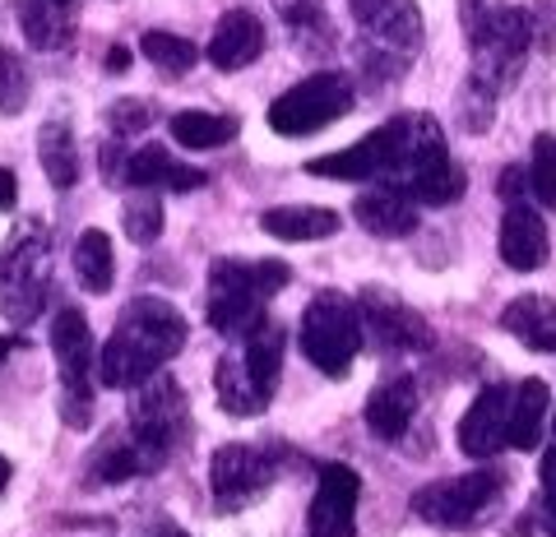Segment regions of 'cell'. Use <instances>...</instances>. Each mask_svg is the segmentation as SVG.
Returning <instances> with one entry per match:
<instances>
[{
    "label": "cell",
    "instance_id": "obj_3",
    "mask_svg": "<svg viewBox=\"0 0 556 537\" xmlns=\"http://www.w3.org/2000/svg\"><path fill=\"white\" fill-rule=\"evenodd\" d=\"M533 47V28L529 14L515 5H492L486 14H478L473 24V89L482 98L506 93L519 79Z\"/></svg>",
    "mask_w": 556,
    "mask_h": 537
},
{
    "label": "cell",
    "instance_id": "obj_31",
    "mask_svg": "<svg viewBox=\"0 0 556 537\" xmlns=\"http://www.w3.org/2000/svg\"><path fill=\"white\" fill-rule=\"evenodd\" d=\"M121 218H126V236L135 246H153V241L163 236V204H159V195H149V190H135Z\"/></svg>",
    "mask_w": 556,
    "mask_h": 537
},
{
    "label": "cell",
    "instance_id": "obj_16",
    "mask_svg": "<svg viewBox=\"0 0 556 537\" xmlns=\"http://www.w3.org/2000/svg\"><path fill=\"white\" fill-rule=\"evenodd\" d=\"M260 51H265V24L251 10H228L208 38V61L218 71H247L260 61Z\"/></svg>",
    "mask_w": 556,
    "mask_h": 537
},
{
    "label": "cell",
    "instance_id": "obj_12",
    "mask_svg": "<svg viewBox=\"0 0 556 537\" xmlns=\"http://www.w3.org/2000/svg\"><path fill=\"white\" fill-rule=\"evenodd\" d=\"M357 496L362 477L348 463H325L316 496H311V537H353L357 524Z\"/></svg>",
    "mask_w": 556,
    "mask_h": 537
},
{
    "label": "cell",
    "instance_id": "obj_42",
    "mask_svg": "<svg viewBox=\"0 0 556 537\" xmlns=\"http://www.w3.org/2000/svg\"><path fill=\"white\" fill-rule=\"evenodd\" d=\"M153 537H190V533H181L177 524H163V528H159V533H153Z\"/></svg>",
    "mask_w": 556,
    "mask_h": 537
},
{
    "label": "cell",
    "instance_id": "obj_27",
    "mask_svg": "<svg viewBox=\"0 0 556 537\" xmlns=\"http://www.w3.org/2000/svg\"><path fill=\"white\" fill-rule=\"evenodd\" d=\"M139 51L159 65V71H167V75H186L190 65L200 61V47L190 42V38H177V33H163V28H153V33H144L139 38Z\"/></svg>",
    "mask_w": 556,
    "mask_h": 537
},
{
    "label": "cell",
    "instance_id": "obj_21",
    "mask_svg": "<svg viewBox=\"0 0 556 537\" xmlns=\"http://www.w3.org/2000/svg\"><path fill=\"white\" fill-rule=\"evenodd\" d=\"M214 389H218V404L232 412V418H260V412L269 408V389L260 385V380L247 371V361L241 353H223L218 357V371H214Z\"/></svg>",
    "mask_w": 556,
    "mask_h": 537
},
{
    "label": "cell",
    "instance_id": "obj_22",
    "mask_svg": "<svg viewBox=\"0 0 556 537\" xmlns=\"http://www.w3.org/2000/svg\"><path fill=\"white\" fill-rule=\"evenodd\" d=\"M260 228L278 241H325L339 232V214L320 209V204H278V209L260 214Z\"/></svg>",
    "mask_w": 556,
    "mask_h": 537
},
{
    "label": "cell",
    "instance_id": "obj_33",
    "mask_svg": "<svg viewBox=\"0 0 556 537\" xmlns=\"http://www.w3.org/2000/svg\"><path fill=\"white\" fill-rule=\"evenodd\" d=\"M28 71H24V61L14 56L10 47H0V112L14 116V112H24V102H28Z\"/></svg>",
    "mask_w": 556,
    "mask_h": 537
},
{
    "label": "cell",
    "instance_id": "obj_41",
    "mask_svg": "<svg viewBox=\"0 0 556 537\" xmlns=\"http://www.w3.org/2000/svg\"><path fill=\"white\" fill-rule=\"evenodd\" d=\"M5 487H10V459L0 455V491H5Z\"/></svg>",
    "mask_w": 556,
    "mask_h": 537
},
{
    "label": "cell",
    "instance_id": "obj_2",
    "mask_svg": "<svg viewBox=\"0 0 556 537\" xmlns=\"http://www.w3.org/2000/svg\"><path fill=\"white\" fill-rule=\"evenodd\" d=\"M292 269L283 259H218L208 269L204 316L223 338H247L265 320V302L278 287H288Z\"/></svg>",
    "mask_w": 556,
    "mask_h": 537
},
{
    "label": "cell",
    "instance_id": "obj_43",
    "mask_svg": "<svg viewBox=\"0 0 556 537\" xmlns=\"http://www.w3.org/2000/svg\"><path fill=\"white\" fill-rule=\"evenodd\" d=\"M5 353H10V338H0V361H5Z\"/></svg>",
    "mask_w": 556,
    "mask_h": 537
},
{
    "label": "cell",
    "instance_id": "obj_9",
    "mask_svg": "<svg viewBox=\"0 0 556 537\" xmlns=\"http://www.w3.org/2000/svg\"><path fill=\"white\" fill-rule=\"evenodd\" d=\"M501 491H506V477H501L496 468H478V473L445 477V482L422 487L413 496V514L437 528H468L496 506Z\"/></svg>",
    "mask_w": 556,
    "mask_h": 537
},
{
    "label": "cell",
    "instance_id": "obj_45",
    "mask_svg": "<svg viewBox=\"0 0 556 537\" xmlns=\"http://www.w3.org/2000/svg\"><path fill=\"white\" fill-rule=\"evenodd\" d=\"M51 5H70V0H51Z\"/></svg>",
    "mask_w": 556,
    "mask_h": 537
},
{
    "label": "cell",
    "instance_id": "obj_44",
    "mask_svg": "<svg viewBox=\"0 0 556 537\" xmlns=\"http://www.w3.org/2000/svg\"><path fill=\"white\" fill-rule=\"evenodd\" d=\"M552 440H556V412H552ZM556 449V445H552Z\"/></svg>",
    "mask_w": 556,
    "mask_h": 537
},
{
    "label": "cell",
    "instance_id": "obj_26",
    "mask_svg": "<svg viewBox=\"0 0 556 537\" xmlns=\"http://www.w3.org/2000/svg\"><path fill=\"white\" fill-rule=\"evenodd\" d=\"M172 140L181 149H218L237 140V116L228 112H177L172 116Z\"/></svg>",
    "mask_w": 556,
    "mask_h": 537
},
{
    "label": "cell",
    "instance_id": "obj_4",
    "mask_svg": "<svg viewBox=\"0 0 556 537\" xmlns=\"http://www.w3.org/2000/svg\"><path fill=\"white\" fill-rule=\"evenodd\" d=\"M362 28V65L376 75H399L422 51V14L413 0H353Z\"/></svg>",
    "mask_w": 556,
    "mask_h": 537
},
{
    "label": "cell",
    "instance_id": "obj_36",
    "mask_svg": "<svg viewBox=\"0 0 556 537\" xmlns=\"http://www.w3.org/2000/svg\"><path fill=\"white\" fill-rule=\"evenodd\" d=\"M496 195L510 200V204H525V195H529V171L525 167H506L496 177Z\"/></svg>",
    "mask_w": 556,
    "mask_h": 537
},
{
    "label": "cell",
    "instance_id": "obj_7",
    "mask_svg": "<svg viewBox=\"0 0 556 537\" xmlns=\"http://www.w3.org/2000/svg\"><path fill=\"white\" fill-rule=\"evenodd\" d=\"M186 431H190V408L172 375L159 371L130 394V440L144 449L153 463H163L172 449L186 440Z\"/></svg>",
    "mask_w": 556,
    "mask_h": 537
},
{
    "label": "cell",
    "instance_id": "obj_8",
    "mask_svg": "<svg viewBox=\"0 0 556 537\" xmlns=\"http://www.w3.org/2000/svg\"><path fill=\"white\" fill-rule=\"evenodd\" d=\"M51 353L61 367V389H65V422L89 426V398H93V371H98V348L93 329L84 320L79 306H61L51 320Z\"/></svg>",
    "mask_w": 556,
    "mask_h": 537
},
{
    "label": "cell",
    "instance_id": "obj_13",
    "mask_svg": "<svg viewBox=\"0 0 556 537\" xmlns=\"http://www.w3.org/2000/svg\"><path fill=\"white\" fill-rule=\"evenodd\" d=\"M357 316H362V334L380 338V348H427V320L408 310L399 297L380 287H367L357 297Z\"/></svg>",
    "mask_w": 556,
    "mask_h": 537
},
{
    "label": "cell",
    "instance_id": "obj_1",
    "mask_svg": "<svg viewBox=\"0 0 556 537\" xmlns=\"http://www.w3.org/2000/svg\"><path fill=\"white\" fill-rule=\"evenodd\" d=\"M186 348V316L163 297H135L98 353V380L108 389H139Z\"/></svg>",
    "mask_w": 556,
    "mask_h": 537
},
{
    "label": "cell",
    "instance_id": "obj_25",
    "mask_svg": "<svg viewBox=\"0 0 556 537\" xmlns=\"http://www.w3.org/2000/svg\"><path fill=\"white\" fill-rule=\"evenodd\" d=\"M75 273H79V287L84 292H112L116 283V251H112V236L89 228L75 241Z\"/></svg>",
    "mask_w": 556,
    "mask_h": 537
},
{
    "label": "cell",
    "instance_id": "obj_11",
    "mask_svg": "<svg viewBox=\"0 0 556 537\" xmlns=\"http://www.w3.org/2000/svg\"><path fill=\"white\" fill-rule=\"evenodd\" d=\"M274 473H278V463L265 455V449H260V445H241V440L214 449V459H208V487H214L218 510L251 506L255 496H265Z\"/></svg>",
    "mask_w": 556,
    "mask_h": 537
},
{
    "label": "cell",
    "instance_id": "obj_29",
    "mask_svg": "<svg viewBox=\"0 0 556 537\" xmlns=\"http://www.w3.org/2000/svg\"><path fill=\"white\" fill-rule=\"evenodd\" d=\"M93 468H98L102 482H126V477H135V473H153L159 463H153L144 449H139V445L126 436V440H108V449L98 455Z\"/></svg>",
    "mask_w": 556,
    "mask_h": 537
},
{
    "label": "cell",
    "instance_id": "obj_10",
    "mask_svg": "<svg viewBox=\"0 0 556 537\" xmlns=\"http://www.w3.org/2000/svg\"><path fill=\"white\" fill-rule=\"evenodd\" d=\"M47 302V246L38 232H20L0 259V310L14 324L38 320Z\"/></svg>",
    "mask_w": 556,
    "mask_h": 537
},
{
    "label": "cell",
    "instance_id": "obj_38",
    "mask_svg": "<svg viewBox=\"0 0 556 537\" xmlns=\"http://www.w3.org/2000/svg\"><path fill=\"white\" fill-rule=\"evenodd\" d=\"M14 200H20V181H14L10 167H0V214L14 209Z\"/></svg>",
    "mask_w": 556,
    "mask_h": 537
},
{
    "label": "cell",
    "instance_id": "obj_5",
    "mask_svg": "<svg viewBox=\"0 0 556 537\" xmlns=\"http://www.w3.org/2000/svg\"><path fill=\"white\" fill-rule=\"evenodd\" d=\"M302 353L325 375H343L362 353V316L343 292H316L302 316Z\"/></svg>",
    "mask_w": 556,
    "mask_h": 537
},
{
    "label": "cell",
    "instance_id": "obj_34",
    "mask_svg": "<svg viewBox=\"0 0 556 537\" xmlns=\"http://www.w3.org/2000/svg\"><path fill=\"white\" fill-rule=\"evenodd\" d=\"M108 126H112V135H121V140H130V135L153 126V102H144V98L112 102V107H108Z\"/></svg>",
    "mask_w": 556,
    "mask_h": 537
},
{
    "label": "cell",
    "instance_id": "obj_20",
    "mask_svg": "<svg viewBox=\"0 0 556 537\" xmlns=\"http://www.w3.org/2000/svg\"><path fill=\"white\" fill-rule=\"evenodd\" d=\"M353 218H357L371 236L394 241V236H408V232L417 228V204L404 195V190L376 186V190H367V195H357Z\"/></svg>",
    "mask_w": 556,
    "mask_h": 537
},
{
    "label": "cell",
    "instance_id": "obj_35",
    "mask_svg": "<svg viewBox=\"0 0 556 537\" xmlns=\"http://www.w3.org/2000/svg\"><path fill=\"white\" fill-rule=\"evenodd\" d=\"M274 10L283 14V20L306 33V28H325V0H274Z\"/></svg>",
    "mask_w": 556,
    "mask_h": 537
},
{
    "label": "cell",
    "instance_id": "obj_15",
    "mask_svg": "<svg viewBox=\"0 0 556 537\" xmlns=\"http://www.w3.org/2000/svg\"><path fill=\"white\" fill-rule=\"evenodd\" d=\"M126 181L135 190H172V195H186V190H200L208 181V171L177 163L163 144H144L126 158Z\"/></svg>",
    "mask_w": 556,
    "mask_h": 537
},
{
    "label": "cell",
    "instance_id": "obj_23",
    "mask_svg": "<svg viewBox=\"0 0 556 537\" xmlns=\"http://www.w3.org/2000/svg\"><path fill=\"white\" fill-rule=\"evenodd\" d=\"M547 408H552V389L543 385V380H519V389H510L506 445H515V449H538V440H543Z\"/></svg>",
    "mask_w": 556,
    "mask_h": 537
},
{
    "label": "cell",
    "instance_id": "obj_17",
    "mask_svg": "<svg viewBox=\"0 0 556 537\" xmlns=\"http://www.w3.org/2000/svg\"><path fill=\"white\" fill-rule=\"evenodd\" d=\"M496 251L510 269L529 273L547 259V228H543V214L529 209V204H510L506 218H501V236H496Z\"/></svg>",
    "mask_w": 556,
    "mask_h": 537
},
{
    "label": "cell",
    "instance_id": "obj_32",
    "mask_svg": "<svg viewBox=\"0 0 556 537\" xmlns=\"http://www.w3.org/2000/svg\"><path fill=\"white\" fill-rule=\"evenodd\" d=\"M529 190L543 204L556 209V140L552 135H538L533 140V163H529Z\"/></svg>",
    "mask_w": 556,
    "mask_h": 537
},
{
    "label": "cell",
    "instance_id": "obj_6",
    "mask_svg": "<svg viewBox=\"0 0 556 537\" xmlns=\"http://www.w3.org/2000/svg\"><path fill=\"white\" fill-rule=\"evenodd\" d=\"M353 79L343 71H320L302 84H292L283 98H274L269 107V130L274 135H288V140H302V135H316L325 126H334L339 116H348L353 107Z\"/></svg>",
    "mask_w": 556,
    "mask_h": 537
},
{
    "label": "cell",
    "instance_id": "obj_30",
    "mask_svg": "<svg viewBox=\"0 0 556 537\" xmlns=\"http://www.w3.org/2000/svg\"><path fill=\"white\" fill-rule=\"evenodd\" d=\"M464 186H468L464 171H459L455 163H445V167H437V171H427V177H417V181L408 186V200L441 209V204H455V200L464 195Z\"/></svg>",
    "mask_w": 556,
    "mask_h": 537
},
{
    "label": "cell",
    "instance_id": "obj_19",
    "mask_svg": "<svg viewBox=\"0 0 556 537\" xmlns=\"http://www.w3.org/2000/svg\"><path fill=\"white\" fill-rule=\"evenodd\" d=\"M417 412V385L408 375H394V380H380L367 398V426L376 440H399L408 431Z\"/></svg>",
    "mask_w": 556,
    "mask_h": 537
},
{
    "label": "cell",
    "instance_id": "obj_39",
    "mask_svg": "<svg viewBox=\"0 0 556 537\" xmlns=\"http://www.w3.org/2000/svg\"><path fill=\"white\" fill-rule=\"evenodd\" d=\"M126 65H130V51L126 47H112L108 51V71H126Z\"/></svg>",
    "mask_w": 556,
    "mask_h": 537
},
{
    "label": "cell",
    "instance_id": "obj_37",
    "mask_svg": "<svg viewBox=\"0 0 556 537\" xmlns=\"http://www.w3.org/2000/svg\"><path fill=\"white\" fill-rule=\"evenodd\" d=\"M538 482H543V500L556 506V449H547L543 463H538Z\"/></svg>",
    "mask_w": 556,
    "mask_h": 537
},
{
    "label": "cell",
    "instance_id": "obj_40",
    "mask_svg": "<svg viewBox=\"0 0 556 537\" xmlns=\"http://www.w3.org/2000/svg\"><path fill=\"white\" fill-rule=\"evenodd\" d=\"M538 519H543V528L556 537V506H547V500H538Z\"/></svg>",
    "mask_w": 556,
    "mask_h": 537
},
{
    "label": "cell",
    "instance_id": "obj_18",
    "mask_svg": "<svg viewBox=\"0 0 556 537\" xmlns=\"http://www.w3.org/2000/svg\"><path fill=\"white\" fill-rule=\"evenodd\" d=\"M501 329L525 343L529 353H556V302L543 297V292H525V297L506 302Z\"/></svg>",
    "mask_w": 556,
    "mask_h": 537
},
{
    "label": "cell",
    "instance_id": "obj_28",
    "mask_svg": "<svg viewBox=\"0 0 556 537\" xmlns=\"http://www.w3.org/2000/svg\"><path fill=\"white\" fill-rule=\"evenodd\" d=\"M20 28L38 51H56L65 38L61 5H51V0H20Z\"/></svg>",
    "mask_w": 556,
    "mask_h": 537
},
{
    "label": "cell",
    "instance_id": "obj_14",
    "mask_svg": "<svg viewBox=\"0 0 556 537\" xmlns=\"http://www.w3.org/2000/svg\"><path fill=\"white\" fill-rule=\"evenodd\" d=\"M506 422H510V389L486 385L459 422V449L468 459H492L496 449H506Z\"/></svg>",
    "mask_w": 556,
    "mask_h": 537
},
{
    "label": "cell",
    "instance_id": "obj_24",
    "mask_svg": "<svg viewBox=\"0 0 556 537\" xmlns=\"http://www.w3.org/2000/svg\"><path fill=\"white\" fill-rule=\"evenodd\" d=\"M38 158H42L47 181L56 190H70L79 181V149H75V130L65 120H47L38 130Z\"/></svg>",
    "mask_w": 556,
    "mask_h": 537
}]
</instances>
